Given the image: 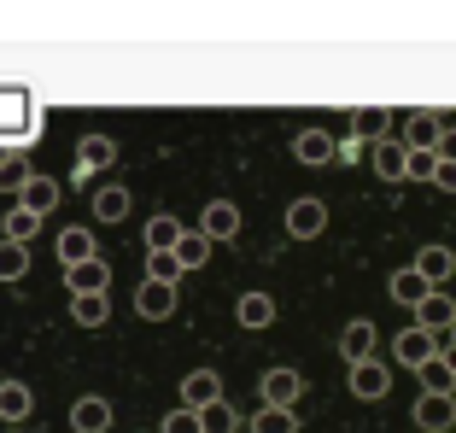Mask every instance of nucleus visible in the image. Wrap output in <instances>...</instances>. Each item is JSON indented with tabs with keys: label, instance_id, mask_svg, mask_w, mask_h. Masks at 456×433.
<instances>
[{
	"label": "nucleus",
	"instance_id": "f257e3e1",
	"mask_svg": "<svg viewBox=\"0 0 456 433\" xmlns=\"http://www.w3.org/2000/svg\"><path fill=\"white\" fill-rule=\"evenodd\" d=\"M439 135H444L439 111H410V118H403V152H433Z\"/></svg>",
	"mask_w": 456,
	"mask_h": 433
},
{
	"label": "nucleus",
	"instance_id": "f03ea898",
	"mask_svg": "<svg viewBox=\"0 0 456 433\" xmlns=\"http://www.w3.org/2000/svg\"><path fill=\"white\" fill-rule=\"evenodd\" d=\"M451 323H456V305L444 298V287H433V293L416 305V328H421V334H433V339H444V328H451Z\"/></svg>",
	"mask_w": 456,
	"mask_h": 433
},
{
	"label": "nucleus",
	"instance_id": "7ed1b4c3",
	"mask_svg": "<svg viewBox=\"0 0 456 433\" xmlns=\"http://www.w3.org/2000/svg\"><path fill=\"white\" fill-rule=\"evenodd\" d=\"M387 387H392V369L380 364V357L351 364V398H387Z\"/></svg>",
	"mask_w": 456,
	"mask_h": 433
},
{
	"label": "nucleus",
	"instance_id": "20e7f679",
	"mask_svg": "<svg viewBox=\"0 0 456 433\" xmlns=\"http://www.w3.org/2000/svg\"><path fill=\"white\" fill-rule=\"evenodd\" d=\"M264 398L275 410H293L298 398H305V375H298V369H269L264 375Z\"/></svg>",
	"mask_w": 456,
	"mask_h": 433
},
{
	"label": "nucleus",
	"instance_id": "39448f33",
	"mask_svg": "<svg viewBox=\"0 0 456 433\" xmlns=\"http://www.w3.org/2000/svg\"><path fill=\"white\" fill-rule=\"evenodd\" d=\"M328 229V205L322 200H293L287 205V234H298V241H310V234Z\"/></svg>",
	"mask_w": 456,
	"mask_h": 433
},
{
	"label": "nucleus",
	"instance_id": "423d86ee",
	"mask_svg": "<svg viewBox=\"0 0 456 433\" xmlns=\"http://www.w3.org/2000/svg\"><path fill=\"white\" fill-rule=\"evenodd\" d=\"M416 428H421V433H451V428H456V398L421 393V398H416Z\"/></svg>",
	"mask_w": 456,
	"mask_h": 433
},
{
	"label": "nucleus",
	"instance_id": "0eeeda50",
	"mask_svg": "<svg viewBox=\"0 0 456 433\" xmlns=\"http://www.w3.org/2000/svg\"><path fill=\"white\" fill-rule=\"evenodd\" d=\"M451 270H456V252H451V246H421V252H416V275L428 287H444V282H451Z\"/></svg>",
	"mask_w": 456,
	"mask_h": 433
},
{
	"label": "nucleus",
	"instance_id": "6e6552de",
	"mask_svg": "<svg viewBox=\"0 0 456 433\" xmlns=\"http://www.w3.org/2000/svg\"><path fill=\"white\" fill-rule=\"evenodd\" d=\"M369 159H375V176H387V182H403V141L398 135H380V141H369Z\"/></svg>",
	"mask_w": 456,
	"mask_h": 433
},
{
	"label": "nucleus",
	"instance_id": "1a4fd4ad",
	"mask_svg": "<svg viewBox=\"0 0 456 433\" xmlns=\"http://www.w3.org/2000/svg\"><path fill=\"white\" fill-rule=\"evenodd\" d=\"M339 357H346V364H362V357H375V323H346L339 328Z\"/></svg>",
	"mask_w": 456,
	"mask_h": 433
},
{
	"label": "nucleus",
	"instance_id": "9d476101",
	"mask_svg": "<svg viewBox=\"0 0 456 433\" xmlns=\"http://www.w3.org/2000/svg\"><path fill=\"white\" fill-rule=\"evenodd\" d=\"M428 357H439V339L421 334V328H403V334H398V364L403 369H421Z\"/></svg>",
	"mask_w": 456,
	"mask_h": 433
},
{
	"label": "nucleus",
	"instance_id": "9b49d317",
	"mask_svg": "<svg viewBox=\"0 0 456 433\" xmlns=\"http://www.w3.org/2000/svg\"><path fill=\"white\" fill-rule=\"evenodd\" d=\"M293 159L298 164H334V135H322V129H298L293 135Z\"/></svg>",
	"mask_w": 456,
	"mask_h": 433
},
{
	"label": "nucleus",
	"instance_id": "f8f14e48",
	"mask_svg": "<svg viewBox=\"0 0 456 433\" xmlns=\"http://www.w3.org/2000/svg\"><path fill=\"white\" fill-rule=\"evenodd\" d=\"M392 111H380V106H362V111H351V135L357 141H380V135H398V129H392Z\"/></svg>",
	"mask_w": 456,
	"mask_h": 433
},
{
	"label": "nucleus",
	"instance_id": "ddd939ff",
	"mask_svg": "<svg viewBox=\"0 0 456 433\" xmlns=\"http://www.w3.org/2000/svg\"><path fill=\"white\" fill-rule=\"evenodd\" d=\"M205 234H211V241H234V234H240V211L228 200H216L211 211H205Z\"/></svg>",
	"mask_w": 456,
	"mask_h": 433
},
{
	"label": "nucleus",
	"instance_id": "4468645a",
	"mask_svg": "<svg viewBox=\"0 0 456 433\" xmlns=\"http://www.w3.org/2000/svg\"><path fill=\"white\" fill-rule=\"evenodd\" d=\"M428 293H433V287L421 282L416 270H398V275H392V298H398V305H410V311H416V305H421Z\"/></svg>",
	"mask_w": 456,
	"mask_h": 433
},
{
	"label": "nucleus",
	"instance_id": "2eb2a0df",
	"mask_svg": "<svg viewBox=\"0 0 456 433\" xmlns=\"http://www.w3.org/2000/svg\"><path fill=\"white\" fill-rule=\"evenodd\" d=\"M252 433H298V416L293 410H275V404H264L252 416Z\"/></svg>",
	"mask_w": 456,
	"mask_h": 433
},
{
	"label": "nucleus",
	"instance_id": "dca6fc26",
	"mask_svg": "<svg viewBox=\"0 0 456 433\" xmlns=\"http://www.w3.org/2000/svg\"><path fill=\"white\" fill-rule=\"evenodd\" d=\"M416 375H421V393H433V398H451V387H456V380H451V369H444L439 357H428V364H421Z\"/></svg>",
	"mask_w": 456,
	"mask_h": 433
},
{
	"label": "nucleus",
	"instance_id": "f3484780",
	"mask_svg": "<svg viewBox=\"0 0 456 433\" xmlns=\"http://www.w3.org/2000/svg\"><path fill=\"white\" fill-rule=\"evenodd\" d=\"M240 323H246V328H269V323H275V298L246 293V298H240Z\"/></svg>",
	"mask_w": 456,
	"mask_h": 433
},
{
	"label": "nucleus",
	"instance_id": "a211bd4d",
	"mask_svg": "<svg viewBox=\"0 0 456 433\" xmlns=\"http://www.w3.org/2000/svg\"><path fill=\"white\" fill-rule=\"evenodd\" d=\"M433 170H439V152H410L403 159V182H433Z\"/></svg>",
	"mask_w": 456,
	"mask_h": 433
},
{
	"label": "nucleus",
	"instance_id": "6ab92c4d",
	"mask_svg": "<svg viewBox=\"0 0 456 433\" xmlns=\"http://www.w3.org/2000/svg\"><path fill=\"white\" fill-rule=\"evenodd\" d=\"M200 433H234V410L216 398V404H205V416H200Z\"/></svg>",
	"mask_w": 456,
	"mask_h": 433
},
{
	"label": "nucleus",
	"instance_id": "aec40b11",
	"mask_svg": "<svg viewBox=\"0 0 456 433\" xmlns=\"http://www.w3.org/2000/svg\"><path fill=\"white\" fill-rule=\"evenodd\" d=\"M188 398H193V404H216V398H223V380H216V375H193Z\"/></svg>",
	"mask_w": 456,
	"mask_h": 433
},
{
	"label": "nucleus",
	"instance_id": "412c9836",
	"mask_svg": "<svg viewBox=\"0 0 456 433\" xmlns=\"http://www.w3.org/2000/svg\"><path fill=\"white\" fill-rule=\"evenodd\" d=\"M141 311L164 316V311H170V287H147V293H141Z\"/></svg>",
	"mask_w": 456,
	"mask_h": 433
},
{
	"label": "nucleus",
	"instance_id": "4be33fe9",
	"mask_svg": "<svg viewBox=\"0 0 456 433\" xmlns=\"http://www.w3.org/2000/svg\"><path fill=\"white\" fill-rule=\"evenodd\" d=\"M175 264H205V241H182V252H175Z\"/></svg>",
	"mask_w": 456,
	"mask_h": 433
},
{
	"label": "nucleus",
	"instance_id": "5701e85b",
	"mask_svg": "<svg viewBox=\"0 0 456 433\" xmlns=\"http://www.w3.org/2000/svg\"><path fill=\"white\" fill-rule=\"evenodd\" d=\"M433 152H439V164H456V129H444V135H439V147H433Z\"/></svg>",
	"mask_w": 456,
	"mask_h": 433
},
{
	"label": "nucleus",
	"instance_id": "b1692460",
	"mask_svg": "<svg viewBox=\"0 0 456 433\" xmlns=\"http://www.w3.org/2000/svg\"><path fill=\"white\" fill-rule=\"evenodd\" d=\"M433 188H444V193H456V164H439V170H433Z\"/></svg>",
	"mask_w": 456,
	"mask_h": 433
},
{
	"label": "nucleus",
	"instance_id": "393cba45",
	"mask_svg": "<svg viewBox=\"0 0 456 433\" xmlns=\"http://www.w3.org/2000/svg\"><path fill=\"white\" fill-rule=\"evenodd\" d=\"M439 364L451 369V380H456V346H439Z\"/></svg>",
	"mask_w": 456,
	"mask_h": 433
},
{
	"label": "nucleus",
	"instance_id": "a878e982",
	"mask_svg": "<svg viewBox=\"0 0 456 433\" xmlns=\"http://www.w3.org/2000/svg\"><path fill=\"white\" fill-rule=\"evenodd\" d=\"M170 433H200V421H193V416H182V421H170Z\"/></svg>",
	"mask_w": 456,
	"mask_h": 433
},
{
	"label": "nucleus",
	"instance_id": "bb28decb",
	"mask_svg": "<svg viewBox=\"0 0 456 433\" xmlns=\"http://www.w3.org/2000/svg\"><path fill=\"white\" fill-rule=\"evenodd\" d=\"M444 334H451V346H456V323H451V328H444Z\"/></svg>",
	"mask_w": 456,
	"mask_h": 433
}]
</instances>
